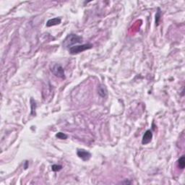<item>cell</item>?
Listing matches in <instances>:
<instances>
[{
    "label": "cell",
    "mask_w": 185,
    "mask_h": 185,
    "mask_svg": "<svg viewBox=\"0 0 185 185\" xmlns=\"http://www.w3.org/2000/svg\"><path fill=\"white\" fill-rule=\"evenodd\" d=\"M82 40H83L82 37L72 33V34L68 35L64 38V41H63V46L66 49H70L78 43H81L82 42Z\"/></svg>",
    "instance_id": "1"
},
{
    "label": "cell",
    "mask_w": 185,
    "mask_h": 185,
    "mask_svg": "<svg viewBox=\"0 0 185 185\" xmlns=\"http://www.w3.org/2000/svg\"><path fill=\"white\" fill-rule=\"evenodd\" d=\"M93 45L91 43H85V44L81 45H75V46H72L71 48L69 49V51L71 54H78L79 53L85 51L86 50L90 49L92 48Z\"/></svg>",
    "instance_id": "2"
},
{
    "label": "cell",
    "mask_w": 185,
    "mask_h": 185,
    "mask_svg": "<svg viewBox=\"0 0 185 185\" xmlns=\"http://www.w3.org/2000/svg\"><path fill=\"white\" fill-rule=\"evenodd\" d=\"M51 72L55 75L56 77L61 79L65 78V73H64V70L60 64H54L51 67Z\"/></svg>",
    "instance_id": "3"
},
{
    "label": "cell",
    "mask_w": 185,
    "mask_h": 185,
    "mask_svg": "<svg viewBox=\"0 0 185 185\" xmlns=\"http://www.w3.org/2000/svg\"><path fill=\"white\" fill-rule=\"evenodd\" d=\"M77 155L84 161H87L91 158V153L83 149H79L77 151Z\"/></svg>",
    "instance_id": "4"
},
{
    "label": "cell",
    "mask_w": 185,
    "mask_h": 185,
    "mask_svg": "<svg viewBox=\"0 0 185 185\" xmlns=\"http://www.w3.org/2000/svg\"><path fill=\"white\" fill-rule=\"evenodd\" d=\"M153 138V132L151 130H147L144 134L143 137H142V145H147V144L150 143L152 140Z\"/></svg>",
    "instance_id": "5"
},
{
    "label": "cell",
    "mask_w": 185,
    "mask_h": 185,
    "mask_svg": "<svg viewBox=\"0 0 185 185\" xmlns=\"http://www.w3.org/2000/svg\"><path fill=\"white\" fill-rule=\"evenodd\" d=\"M98 92H99V94L100 95V96H101L102 98H106L108 94V90L106 85H103V84L99 85V88H98Z\"/></svg>",
    "instance_id": "6"
},
{
    "label": "cell",
    "mask_w": 185,
    "mask_h": 185,
    "mask_svg": "<svg viewBox=\"0 0 185 185\" xmlns=\"http://www.w3.org/2000/svg\"><path fill=\"white\" fill-rule=\"evenodd\" d=\"M61 18H53V19H50L46 22V26L47 27H51V26H57V25H59L61 23Z\"/></svg>",
    "instance_id": "7"
},
{
    "label": "cell",
    "mask_w": 185,
    "mask_h": 185,
    "mask_svg": "<svg viewBox=\"0 0 185 185\" xmlns=\"http://www.w3.org/2000/svg\"><path fill=\"white\" fill-rule=\"evenodd\" d=\"M178 166L181 169H184L185 166V157L184 155H182L179 159L178 160Z\"/></svg>",
    "instance_id": "8"
},
{
    "label": "cell",
    "mask_w": 185,
    "mask_h": 185,
    "mask_svg": "<svg viewBox=\"0 0 185 185\" xmlns=\"http://www.w3.org/2000/svg\"><path fill=\"white\" fill-rule=\"evenodd\" d=\"M56 137H57L58 139H60V140H66L67 138V135L66 134H64V133L59 132H57L56 134Z\"/></svg>",
    "instance_id": "9"
},
{
    "label": "cell",
    "mask_w": 185,
    "mask_h": 185,
    "mask_svg": "<svg viewBox=\"0 0 185 185\" xmlns=\"http://www.w3.org/2000/svg\"><path fill=\"white\" fill-rule=\"evenodd\" d=\"M62 169V166L61 165H57V164H54L52 166H51V169L54 171H59L60 170H61Z\"/></svg>",
    "instance_id": "10"
},
{
    "label": "cell",
    "mask_w": 185,
    "mask_h": 185,
    "mask_svg": "<svg viewBox=\"0 0 185 185\" xmlns=\"http://www.w3.org/2000/svg\"><path fill=\"white\" fill-rule=\"evenodd\" d=\"M160 18H161V11H160L159 8H158V12L155 15V24H156V26H158Z\"/></svg>",
    "instance_id": "11"
},
{
    "label": "cell",
    "mask_w": 185,
    "mask_h": 185,
    "mask_svg": "<svg viewBox=\"0 0 185 185\" xmlns=\"http://www.w3.org/2000/svg\"><path fill=\"white\" fill-rule=\"evenodd\" d=\"M122 184H132V182H129V181H127V180H126L125 182H121Z\"/></svg>",
    "instance_id": "12"
}]
</instances>
